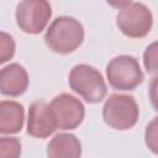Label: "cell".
<instances>
[{
  "instance_id": "6da1fadb",
  "label": "cell",
  "mask_w": 158,
  "mask_h": 158,
  "mask_svg": "<svg viewBox=\"0 0 158 158\" xmlns=\"http://www.w3.org/2000/svg\"><path fill=\"white\" fill-rule=\"evenodd\" d=\"M84 41V27L74 17H56L44 33L47 47L59 54H69Z\"/></svg>"
},
{
  "instance_id": "7a4b0ae2",
  "label": "cell",
  "mask_w": 158,
  "mask_h": 158,
  "mask_svg": "<svg viewBox=\"0 0 158 158\" xmlns=\"http://www.w3.org/2000/svg\"><path fill=\"white\" fill-rule=\"evenodd\" d=\"M70 89L89 104H96L107 94L106 83L101 73L89 64H77L68 77Z\"/></svg>"
},
{
  "instance_id": "3957f363",
  "label": "cell",
  "mask_w": 158,
  "mask_h": 158,
  "mask_svg": "<svg viewBox=\"0 0 158 158\" xmlns=\"http://www.w3.org/2000/svg\"><path fill=\"white\" fill-rule=\"evenodd\" d=\"M139 116V109L133 96L125 94H112L102 107V118L114 130L132 128Z\"/></svg>"
},
{
  "instance_id": "277c9868",
  "label": "cell",
  "mask_w": 158,
  "mask_h": 158,
  "mask_svg": "<svg viewBox=\"0 0 158 158\" xmlns=\"http://www.w3.org/2000/svg\"><path fill=\"white\" fill-rule=\"evenodd\" d=\"M109 84L116 90H135L144 79L138 60L132 56H117L106 65Z\"/></svg>"
},
{
  "instance_id": "5b68a950",
  "label": "cell",
  "mask_w": 158,
  "mask_h": 158,
  "mask_svg": "<svg viewBox=\"0 0 158 158\" xmlns=\"http://www.w3.org/2000/svg\"><path fill=\"white\" fill-rule=\"evenodd\" d=\"M16 23L28 35H38L47 26L52 7L48 0H21L16 6Z\"/></svg>"
},
{
  "instance_id": "8992f818",
  "label": "cell",
  "mask_w": 158,
  "mask_h": 158,
  "mask_svg": "<svg viewBox=\"0 0 158 158\" xmlns=\"http://www.w3.org/2000/svg\"><path fill=\"white\" fill-rule=\"evenodd\" d=\"M116 25L125 36L142 38L149 33L153 25V16L144 4L131 2L117 14Z\"/></svg>"
},
{
  "instance_id": "52a82bcc",
  "label": "cell",
  "mask_w": 158,
  "mask_h": 158,
  "mask_svg": "<svg viewBox=\"0 0 158 158\" xmlns=\"http://www.w3.org/2000/svg\"><path fill=\"white\" fill-rule=\"evenodd\" d=\"M57 128L74 130L84 120L85 107L75 96L63 93L52 99L49 102Z\"/></svg>"
},
{
  "instance_id": "ba28073f",
  "label": "cell",
  "mask_w": 158,
  "mask_h": 158,
  "mask_svg": "<svg viewBox=\"0 0 158 158\" xmlns=\"http://www.w3.org/2000/svg\"><path fill=\"white\" fill-rule=\"evenodd\" d=\"M57 130V125L49 104L46 101H35L28 109L27 133L36 138L49 137Z\"/></svg>"
},
{
  "instance_id": "9c48e42d",
  "label": "cell",
  "mask_w": 158,
  "mask_h": 158,
  "mask_svg": "<svg viewBox=\"0 0 158 158\" xmlns=\"http://www.w3.org/2000/svg\"><path fill=\"white\" fill-rule=\"evenodd\" d=\"M27 70L19 63L5 65L0 70V91L6 96H20L28 88Z\"/></svg>"
},
{
  "instance_id": "30bf717a",
  "label": "cell",
  "mask_w": 158,
  "mask_h": 158,
  "mask_svg": "<svg viewBox=\"0 0 158 158\" xmlns=\"http://www.w3.org/2000/svg\"><path fill=\"white\" fill-rule=\"evenodd\" d=\"M25 122L23 106L14 100H2L0 102V132L17 133L22 130Z\"/></svg>"
},
{
  "instance_id": "8fae6325",
  "label": "cell",
  "mask_w": 158,
  "mask_h": 158,
  "mask_svg": "<svg viewBox=\"0 0 158 158\" xmlns=\"http://www.w3.org/2000/svg\"><path fill=\"white\" fill-rule=\"evenodd\" d=\"M51 158H78L81 156V143L73 133H58L47 146Z\"/></svg>"
},
{
  "instance_id": "7c38bea8",
  "label": "cell",
  "mask_w": 158,
  "mask_h": 158,
  "mask_svg": "<svg viewBox=\"0 0 158 158\" xmlns=\"http://www.w3.org/2000/svg\"><path fill=\"white\" fill-rule=\"evenodd\" d=\"M21 154V142L16 137L0 138V156L2 158H16Z\"/></svg>"
},
{
  "instance_id": "4fadbf2b",
  "label": "cell",
  "mask_w": 158,
  "mask_h": 158,
  "mask_svg": "<svg viewBox=\"0 0 158 158\" xmlns=\"http://www.w3.org/2000/svg\"><path fill=\"white\" fill-rule=\"evenodd\" d=\"M143 64L148 73H158V41L152 42L144 49Z\"/></svg>"
},
{
  "instance_id": "5bb4252c",
  "label": "cell",
  "mask_w": 158,
  "mask_h": 158,
  "mask_svg": "<svg viewBox=\"0 0 158 158\" xmlns=\"http://www.w3.org/2000/svg\"><path fill=\"white\" fill-rule=\"evenodd\" d=\"M144 142L152 153L158 154V117H154L146 126Z\"/></svg>"
},
{
  "instance_id": "9a60e30c",
  "label": "cell",
  "mask_w": 158,
  "mask_h": 158,
  "mask_svg": "<svg viewBox=\"0 0 158 158\" xmlns=\"http://www.w3.org/2000/svg\"><path fill=\"white\" fill-rule=\"evenodd\" d=\"M0 40H1V58L0 62L5 63L9 59H11L15 54V41L12 38V36H10L6 32H1L0 35Z\"/></svg>"
},
{
  "instance_id": "2e32d148",
  "label": "cell",
  "mask_w": 158,
  "mask_h": 158,
  "mask_svg": "<svg viewBox=\"0 0 158 158\" xmlns=\"http://www.w3.org/2000/svg\"><path fill=\"white\" fill-rule=\"evenodd\" d=\"M148 93H149V100H151L152 106L158 111V75L152 78L149 83Z\"/></svg>"
},
{
  "instance_id": "e0dca14e",
  "label": "cell",
  "mask_w": 158,
  "mask_h": 158,
  "mask_svg": "<svg viewBox=\"0 0 158 158\" xmlns=\"http://www.w3.org/2000/svg\"><path fill=\"white\" fill-rule=\"evenodd\" d=\"M106 2L115 9H123L128 6L132 2V0H106Z\"/></svg>"
}]
</instances>
